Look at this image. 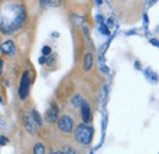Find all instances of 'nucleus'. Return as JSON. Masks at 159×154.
Masks as SVG:
<instances>
[{
    "mask_svg": "<svg viewBox=\"0 0 159 154\" xmlns=\"http://www.w3.org/2000/svg\"><path fill=\"white\" fill-rule=\"evenodd\" d=\"M82 120L84 124H88L91 122L92 120V114H91V109H89V105L87 103H83L82 105Z\"/></svg>",
    "mask_w": 159,
    "mask_h": 154,
    "instance_id": "6e6552de",
    "label": "nucleus"
},
{
    "mask_svg": "<svg viewBox=\"0 0 159 154\" xmlns=\"http://www.w3.org/2000/svg\"><path fill=\"white\" fill-rule=\"evenodd\" d=\"M61 154H76V152H75V149H74L72 147L65 146L64 149H62V152H61Z\"/></svg>",
    "mask_w": 159,
    "mask_h": 154,
    "instance_id": "4468645a",
    "label": "nucleus"
},
{
    "mask_svg": "<svg viewBox=\"0 0 159 154\" xmlns=\"http://www.w3.org/2000/svg\"><path fill=\"white\" fill-rule=\"evenodd\" d=\"M54 60H55V57H54V55H53V57H50V59H49V60H48V64H49V65H52V64H53V61H54Z\"/></svg>",
    "mask_w": 159,
    "mask_h": 154,
    "instance_id": "a211bd4d",
    "label": "nucleus"
},
{
    "mask_svg": "<svg viewBox=\"0 0 159 154\" xmlns=\"http://www.w3.org/2000/svg\"><path fill=\"white\" fill-rule=\"evenodd\" d=\"M92 136H93V129L86 125H79L75 130V138L79 141L81 144H89L92 141Z\"/></svg>",
    "mask_w": 159,
    "mask_h": 154,
    "instance_id": "f03ea898",
    "label": "nucleus"
},
{
    "mask_svg": "<svg viewBox=\"0 0 159 154\" xmlns=\"http://www.w3.org/2000/svg\"><path fill=\"white\" fill-rule=\"evenodd\" d=\"M83 103H84V100H83V98H82L81 96H75L72 99H71V104H72L75 108L81 106Z\"/></svg>",
    "mask_w": 159,
    "mask_h": 154,
    "instance_id": "9b49d317",
    "label": "nucleus"
},
{
    "mask_svg": "<svg viewBox=\"0 0 159 154\" xmlns=\"http://www.w3.org/2000/svg\"><path fill=\"white\" fill-rule=\"evenodd\" d=\"M23 125H25L26 130L30 134H36L37 132V124L33 121V119L31 116L27 115V114L23 115Z\"/></svg>",
    "mask_w": 159,
    "mask_h": 154,
    "instance_id": "423d86ee",
    "label": "nucleus"
},
{
    "mask_svg": "<svg viewBox=\"0 0 159 154\" xmlns=\"http://www.w3.org/2000/svg\"><path fill=\"white\" fill-rule=\"evenodd\" d=\"M42 53L44 54V55H49L50 53H52V49H50V47H48V45H45L43 49H42Z\"/></svg>",
    "mask_w": 159,
    "mask_h": 154,
    "instance_id": "dca6fc26",
    "label": "nucleus"
},
{
    "mask_svg": "<svg viewBox=\"0 0 159 154\" xmlns=\"http://www.w3.org/2000/svg\"><path fill=\"white\" fill-rule=\"evenodd\" d=\"M0 50H1L2 54H6V55H14L15 52H16L15 44H14L12 40H7V42L2 43L1 47H0Z\"/></svg>",
    "mask_w": 159,
    "mask_h": 154,
    "instance_id": "0eeeda50",
    "label": "nucleus"
},
{
    "mask_svg": "<svg viewBox=\"0 0 159 154\" xmlns=\"http://www.w3.org/2000/svg\"><path fill=\"white\" fill-rule=\"evenodd\" d=\"M33 154H45L44 146L42 143H36L34 144V148H33Z\"/></svg>",
    "mask_w": 159,
    "mask_h": 154,
    "instance_id": "f8f14e48",
    "label": "nucleus"
},
{
    "mask_svg": "<svg viewBox=\"0 0 159 154\" xmlns=\"http://www.w3.org/2000/svg\"><path fill=\"white\" fill-rule=\"evenodd\" d=\"M32 119H33V121L37 124V126H42V119H40L39 113H38L36 109L32 111Z\"/></svg>",
    "mask_w": 159,
    "mask_h": 154,
    "instance_id": "ddd939ff",
    "label": "nucleus"
},
{
    "mask_svg": "<svg viewBox=\"0 0 159 154\" xmlns=\"http://www.w3.org/2000/svg\"><path fill=\"white\" fill-rule=\"evenodd\" d=\"M58 127H59V130L61 132L69 134L74 129V121L69 115H62L59 119V121H58Z\"/></svg>",
    "mask_w": 159,
    "mask_h": 154,
    "instance_id": "7ed1b4c3",
    "label": "nucleus"
},
{
    "mask_svg": "<svg viewBox=\"0 0 159 154\" xmlns=\"http://www.w3.org/2000/svg\"><path fill=\"white\" fill-rule=\"evenodd\" d=\"M6 142H7V139L4 136H0V146H4Z\"/></svg>",
    "mask_w": 159,
    "mask_h": 154,
    "instance_id": "f3484780",
    "label": "nucleus"
},
{
    "mask_svg": "<svg viewBox=\"0 0 159 154\" xmlns=\"http://www.w3.org/2000/svg\"><path fill=\"white\" fill-rule=\"evenodd\" d=\"M44 61H45V58H40L39 59V62H40V64H44Z\"/></svg>",
    "mask_w": 159,
    "mask_h": 154,
    "instance_id": "4be33fe9",
    "label": "nucleus"
},
{
    "mask_svg": "<svg viewBox=\"0 0 159 154\" xmlns=\"http://www.w3.org/2000/svg\"><path fill=\"white\" fill-rule=\"evenodd\" d=\"M58 114H59V109H58V105L57 104H50L49 109L47 110V114H45V120L48 122H55L58 120Z\"/></svg>",
    "mask_w": 159,
    "mask_h": 154,
    "instance_id": "39448f33",
    "label": "nucleus"
},
{
    "mask_svg": "<svg viewBox=\"0 0 159 154\" xmlns=\"http://www.w3.org/2000/svg\"><path fill=\"white\" fill-rule=\"evenodd\" d=\"M50 154H61V152H58V151L54 152V151H53V152H50Z\"/></svg>",
    "mask_w": 159,
    "mask_h": 154,
    "instance_id": "5701e85b",
    "label": "nucleus"
},
{
    "mask_svg": "<svg viewBox=\"0 0 159 154\" xmlns=\"http://www.w3.org/2000/svg\"><path fill=\"white\" fill-rule=\"evenodd\" d=\"M100 32H102V33H104L105 36H108V34H109V29H108V27H107L104 23H100Z\"/></svg>",
    "mask_w": 159,
    "mask_h": 154,
    "instance_id": "2eb2a0df",
    "label": "nucleus"
},
{
    "mask_svg": "<svg viewBox=\"0 0 159 154\" xmlns=\"http://www.w3.org/2000/svg\"><path fill=\"white\" fill-rule=\"evenodd\" d=\"M97 21H98L99 23H103V20H102V16H97Z\"/></svg>",
    "mask_w": 159,
    "mask_h": 154,
    "instance_id": "412c9836",
    "label": "nucleus"
},
{
    "mask_svg": "<svg viewBox=\"0 0 159 154\" xmlns=\"http://www.w3.org/2000/svg\"><path fill=\"white\" fill-rule=\"evenodd\" d=\"M151 43H152V44H154L156 47H158V40H156V39H152V40H151Z\"/></svg>",
    "mask_w": 159,
    "mask_h": 154,
    "instance_id": "6ab92c4d",
    "label": "nucleus"
},
{
    "mask_svg": "<svg viewBox=\"0 0 159 154\" xmlns=\"http://www.w3.org/2000/svg\"><path fill=\"white\" fill-rule=\"evenodd\" d=\"M2 67H4V62L0 60V75H1V72H2Z\"/></svg>",
    "mask_w": 159,
    "mask_h": 154,
    "instance_id": "aec40b11",
    "label": "nucleus"
},
{
    "mask_svg": "<svg viewBox=\"0 0 159 154\" xmlns=\"http://www.w3.org/2000/svg\"><path fill=\"white\" fill-rule=\"evenodd\" d=\"M96 1H97V4H98V5H100V4H102V0H96Z\"/></svg>",
    "mask_w": 159,
    "mask_h": 154,
    "instance_id": "b1692460",
    "label": "nucleus"
},
{
    "mask_svg": "<svg viewBox=\"0 0 159 154\" xmlns=\"http://www.w3.org/2000/svg\"><path fill=\"white\" fill-rule=\"evenodd\" d=\"M40 6L43 9H48V7H55L60 5V0H39Z\"/></svg>",
    "mask_w": 159,
    "mask_h": 154,
    "instance_id": "1a4fd4ad",
    "label": "nucleus"
},
{
    "mask_svg": "<svg viewBox=\"0 0 159 154\" xmlns=\"http://www.w3.org/2000/svg\"><path fill=\"white\" fill-rule=\"evenodd\" d=\"M28 89H30V77H28V72L25 71L22 74L21 77V82H20V88H19V96L23 100L26 99L28 96Z\"/></svg>",
    "mask_w": 159,
    "mask_h": 154,
    "instance_id": "20e7f679",
    "label": "nucleus"
},
{
    "mask_svg": "<svg viewBox=\"0 0 159 154\" xmlns=\"http://www.w3.org/2000/svg\"><path fill=\"white\" fill-rule=\"evenodd\" d=\"M26 19L25 7L21 4L11 2L2 6L0 12V29L4 33H12L19 29Z\"/></svg>",
    "mask_w": 159,
    "mask_h": 154,
    "instance_id": "f257e3e1",
    "label": "nucleus"
},
{
    "mask_svg": "<svg viewBox=\"0 0 159 154\" xmlns=\"http://www.w3.org/2000/svg\"><path fill=\"white\" fill-rule=\"evenodd\" d=\"M92 64H93V57L91 53L86 54V57L83 59V69L84 71H89L91 67H92Z\"/></svg>",
    "mask_w": 159,
    "mask_h": 154,
    "instance_id": "9d476101",
    "label": "nucleus"
}]
</instances>
